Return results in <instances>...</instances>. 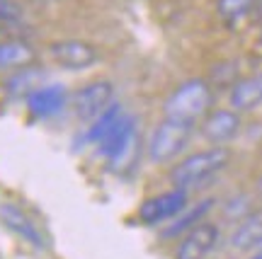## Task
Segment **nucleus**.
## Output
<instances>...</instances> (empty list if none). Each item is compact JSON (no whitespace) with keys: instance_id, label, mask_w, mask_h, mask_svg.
<instances>
[{"instance_id":"obj_14","label":"nucleus","mask_w":262,"mask_h":259,"mask_svg":"<svg viewBox=\"0 0 262 259\" xmlns=\"http://www.w3.org/2000/svg\"><path fill=\"white\" fill-rule=\"evenodd\" d=\"M231 247L233 250L262 247V216H248L241 221V225L231 235Z\"/></svg>"},{"instance_id":"obj_11","label":"nucleus","mask_w":262,"mask_h":259,"mask_svg":"<svg viewBox=\"0 0 262 259\" xmlns=\"http://www.w3.org/2000/svg\"><path fill=\"white\" fill-rule=\"evenodd\" d=\"M68 104V92L63 85H44L37 92H32L27 97V109L32 116L37 119H47L54 116Z\"/></svg>"},{"instance_id":"obj_19","label":"nucleus","mask_w":262,"mask_h":259,"mask_svg":"<svg viewBox=\"0 0 262 259\" xmlns=\"http://www.w3.org/2000/svg\"><path fill=\"white\" fill-rule=\"evenodd\" d=\"M22 19V8L15 0H0V22L3 25H15Z\"/></svg>"},{"instance_id":"obj_15","label":"nucleus","mask_w":262,"mask_h":259,"mask_svg":"<svg viewBox=\"0 0 262 259\" xmlns=\"http://www.w3.org/2000/svg\"><path fill=\"white\" fill-rule=\"evenodd\" d=\"M37 51L25 41H0V68H22L34 63Z\"/></svg>"},{"instance_id":"obj_5","label":"nucleus","mask_w":262,"mask_h":259,"mask_svg":"<svg viewBox=\"0 0 262 259\" xmlns=\"http://www.w3.org/2000/svg\"><path fill=\"white\" fill-rule=\"evenodd\" d=\"M114 87L107 80H95V83L83 85L73 95V111L80 121H95L102 111L112 107Z\"/></svg>"},{"instance_id":"obj_8","label":"nucleus","mask_w":262,"mask_h":259,"mask_svg":"<svg viewBox=\"0 0 262 259\" xmlns=\"http://www.w3.org/2000/svg\"><path fill=\"white\" fill-rule=\"evenodd\" d=\"M49 54L61 68L68 70H83L97 61V51L93 44L80 41V39H63V41H54L49 46Z\"/></svg>"},{"instance_id":"obj_12","label":"nucleus","mask_w":262,"mask_h":259,"mask_svg":"<svg viewBox=\"0 0 262 259\" xmlns=\"http://www.w3.org/2000/svg\"><path fill=\"white\" fill-rule=\"evenodd\" d=\"M44 80H47V70H41L37 65H22L15 73L5 80V92L10 97H17V100H27L32 92H37L39 87H44Z\"/></svg>"},{"instance_id":"obj_23","label":"nucleus","mask_w":262,"mask_h":259,"mask_svg":"<svg viewBox=\"0 0 262 259\" xmlns=\"http://www.w3.org/2000/svg\"><path fill=\"white\" fill-rule=\"evenodd\" d=\"M3 34H5V32H3V29H0V37H3Z\"/></svg>"},{"instance_id":"obj_22","label":"nucleus","mask_w":262,"mask_h":259,"mask_svg":"<svg viewBox=\"0 0 262 259\" xmlns=\"http://www.w3.org/2000/svg\"><path fill=\"white\" fill-rule=\"evenodd\" d=\"M260 192H262V177H260Z\"/></svg>"},{"instance_id":"obj_20","label":"nucleus","mask_w":262,"mask_h":259,"mask_svg":"<svg viewBox=\"0 0 262 259\" xmlns=\"http://www.w3.org/2000/svg\"><path fill=\"white\" fill-rule=\"evenodd\" d=\"M257 12H260V17H262V3H260V5H257Z\"/></svg>"},{"instance_id":"obj_6","label":"nucleus","mask_w":262,"mask_h":259,"mask_svg":"<svg viewBox=\"0 0 262 259\" xmlns=\"http://www.w3.org/2000/svg\"><path fill=\"white\" fill-rule=\"evenodd\" d=\"M187 208V192L185 189H170L158 196H150L139 206V218L146 225H158V223L172 221Z\"/></svg>"},{"instance_id":"obj_2","label":"nucleus","mask_w":262,"mask_h":259,"mask_svg":"<svg viewBox=\"0 0 262 259\" xmlns=\"http://www.w3.org/2000/svg\"><path fill=\"white\" fill-rule=\"evenodd\" d=\"M211 102H214V95L206 80H187L170 92V97L163 104V111L168 119L196 124L202 116L209 114Z\"/></svg>"},{"instance_id":"obj_21","label":"nucleus","mask_w":262,"mask_h":259,"mask_svg":"<svg viewBox=\"0 0 262 259\" xmlns=\"http://www.w3.org/2000/svg\"><path fill=\"white\" fill-rule=\"evenodd\" d=\"M253 259H262V254H257V257H253Z\"/></svg>"},{"instance_id":"obj_7","label":"nucleus","mask_w":262,"mask_h":259,"mask_svg":"<svg viewBox=\"0 0 262 259\" xmlns=\"http://www.w3.org/2000/svg\"><path fill=\"white\" fill-rule=\"evenodd\" d=\"M221 240V230L214 223H196L194 228H189L187 235L175 250V259H206L216 250V245Z\"/></svg>"},{"instance_id":"obj_24","label":"nucleus","mask_w":262,"mask_h":259,"mask_svg":"<svg viewBox=\"0 0 262 259\" xmlns=\"http://www.w3.org/2000/svg\"><path fill=\"white\" fill-rule=\"evenodd\" d=\"M260 39H262V37H260Z\"/></svg>"},{"instance_id":"obj_3","label":"nucleus","mask_w":262,"mask_h":259,"mask_svg":"<svg viewBox=\"0 0 262 259\" xmlns=\"http://www.w3.org/2000/svg\"><path fill=\"white\" fill-rule=\"evenodd\" d=\"M97 153L110 160V167L114 172H126L139 153V131H136V119L124 114L117 121L107 136L97 143Z\"/></svg>"},{"instance_id":"obj_4","label":"nucleus","mask_w":262,"mask_h":259,"mask_svg":"<svg viewBox=\"0 0 262 259\" xmlns=\"http://www.w3.org/2000/svg\"><path fill=\"white\" fill-rule=\"evenodd\" d=\"M192 129L194 124H187V121H178V119H165L160 121L158 126L153 129L148 138V160L156 162V165H163V162H170L187 148L189 136H192Z\"/></svg>"},{"instance_id":"obj_16","label":"nucleus","mask_w":262,"mask_h":259,"mask_svg":"<svg viewBox=\"0 0 262 259\" xmlns=\"http://www.w3.org/2000/svg\"><path fill=\"white\" fill-rule=\"evenodd\" d=\"M122 116H124L122 107H119V104H112L110 109L102 111V114L90 124V129H88V133H85V140H88V143H100V140L117 126V121L122 119Z\"/></svg>"},{"instance_id":"obj_10","label":"nucleus","mask_w":262,"mask_h":259,"mask_svg":"<svg viewBox=\"0 0 262 259\" xmlns=\"http://www.w3.org/2000/svg\"><path fill=\"white\" fill-rule=\"evenodd\" d=\"M241 114L235 109H216L206 114L204 124H202V136L211 140L216 146H224L228 140H233L241 131Z\"/></svg>"},{"instance_id":"obj_9","label":"nucleus","mask_w":262,"mask_h":259,"mask_svg":"<svg viewBox=\"0 0 262 259\" xmlns=\"http://www.w3.org/2000/svg\"><path fill=\"white\" fill-rule=\"evenodd\" d=\"M0 221H3V225L8 230H12L19 240L32 245L34 250H47V240H44L41 230L37 228V223L15 204H0Z\"/></svg>"},{"instance_id":"obj_13","label":"nucleus","mask_w":262,"mask_h":259,"mask_svg":"<svg viewBox=\"0 0 262 259\" xmlns=\"http://www.w3.org/2000/svg\"><path fill=\"white\" fill-rule=\"evenodd\" d=\"M228 102L235 111H253L262 107V70L260 73L243 78L233 85L228 95Z\"/></svg>"},{"instance_id":"obj_17","label":"nucleus","mask_w":262,"mask_h":259,"mask_svg":"<svg viewBox=\"0 0 262 259\" xmlns=\"http://www.w3.org/2000/svg\"><path fill=\"white\" fill-rule=\"evenodd\" d=\"M211 206H214V201L211 199H206V201H202V204H196L194 208H189L185 216H178V221L170 225L168 230L163 232L165 238H172V235H180V232H185V230H189V228H194L196 223L204 218L206 213L211 211Z\"/></svg>"},{"instance_id":"obj_18","label":"nucleus","mask_w":262,"mask_h":259,"mask_svg":"<svg viewBox=\"0 0 262 259\" xmlns=\"http://www.w3.org/2000/svg\"><path fill=\"white\" fill-rule=\"evenodd\" d=\"M260 5V0H216V12L226 22H238L250 15Z\"/></svg>"},{"instance_id":"obj_1","label":"nucleus","mask_w":262,"mask_h":259,"mask_svg":"<svg viewBox=\"0 0 262 259\" xmlns=\"http://www.w3.org/2000/svg\"><path fill=\"white\" fill-rule=\"evenodd\" d=\"M231 162V150L226 146H214V148L199 150L194 155H187L172 167L170 179L178 189H194L199 184H206L211 177H216L221 170H226Z\"/></svg>"}]
</instances>
